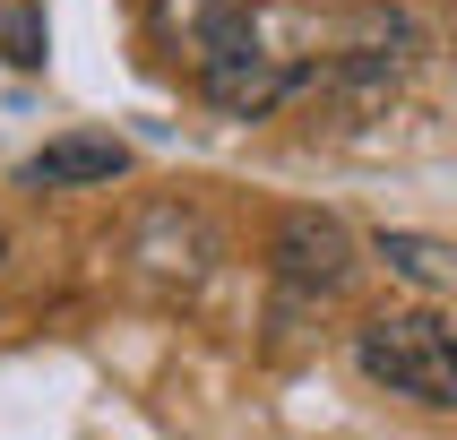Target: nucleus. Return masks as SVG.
Instances as JSON below:
<instances>
[{
  "mask_svg": "<svg viewBox=\"0 0 457 440\" xmlns=\"http://www.w3.org/2000/svg\"><path fill=\"white\" fill-rule=\"evenodd\" d=\"M129 173V147L121 138H52L44 155H26V190H78V181H121Z\"/></svg>",
  "mask_w": 457,
  "mask_h": 440,
  "instance_id": "4",
  "label": "nucleus"
},
{
  "mask_svg": "<svg viewBox=\"0 0 457 440\" xmlns=\"http://www.w3.org/2000/svg\"><path fill=\"white\" fill-rule=\"evenodd\" d=\"M0 44H9V61H18V70H35V61H44V9H18Z\"/></svg>",
  "mask_w": 457,
  "mask_h": 440,
  "instance_id": "6",
  "label": "nucleus"
},
{
  "mask_svg": "<svg viewBox=\"0 0 457 440\" xmlns=\"http://www.w3.org/2000/svg\"><path fill=\"white\" fill-rule=\"evenodd\" d=\"M354 354L388 397L457 414V328L449 320H432V311H388V320H371L354 336Z\"/></svg>",
  "mask_w": 457,
  "mask_h": 440,
  "instance_id": "2",
  "label": "nucleus"
},
{
  "mask_svg": "<svg viewBox=\"0 0 457 440\" xmlns=\"http://www.w3.org/2000/svg\"><path fill=\"white\" fill-rule=\"evenodd\" d=\"M190 61H199V95L216 104V112H233V121L268 112V104L294 87L285 52H268V35H259V18L242 9V0H216V9L199 18V35H190Z\"/></svg>",
  "mask_w": 457,
  "mask_h": 440,
  "instance_id": "1",
  "label": "nucleus"
},
{
  "mask_svg": "<svg viewBox=\"0 0 457 440\" xmlns=\"http://www.w3.org/2000/svg\"><path fill=\"white\" fill-rule=\"evenodd\" d=\"M388 259L406 268V277H423V285H440V277H457V259L440 251V242H414V233H388Z\"/></svg>",
  "mask_w": 457,
  "mask_h": 440,
  "instance_id": "5",
  "label": "nucleus"
},
{
  "mask_svg": "<svg viewBox=\"0 0 457 440\" xmlns=\"http://www.w3.org/2000/svg\"><path fill=\"white\" fill-rule=\"evenodd\" d=\"M277 277L294 294H337V285L354 277V233L337 225V216H285L277 225Z\"/></svg>",
  "mask_w": 457,
  "mask_h": 440,
  "instance_id": "3",
  "label": "nucleus"
}]
</instances>
